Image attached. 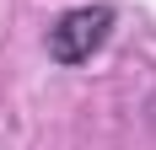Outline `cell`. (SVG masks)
<instances>
[{
	"mask_svg": "<svg viewBox=\"0 0 156 150\" xmlns=\"http://www.w3.org/2000/svg\"><path fill=\"white\" fill-rule=\"evenodd\" d=\"M145 118H151V129H156V91H151V102H145Z\"/></svg>",
	"mask_w": 156,
	"mask_h": 150,
	"instance_id": "cell-2",
	"label": "cell"
},
{
	"mask_svg": "<svg viewBox=\"0 0 156 150\" xmlns=\"http://www.w3.org/2000/svg\"><path fill=\"white\" fill-rule=\"evenodd\" d=\"M113 5H76V11H65L54 27H48V59L54 64H86L97 48L113 38Z\"/></svg>",
	"mask_w": 156,
	"mask_h": 150,
	"instance_id": "cell-1",
	"label": "cell"
}]
</instances>
